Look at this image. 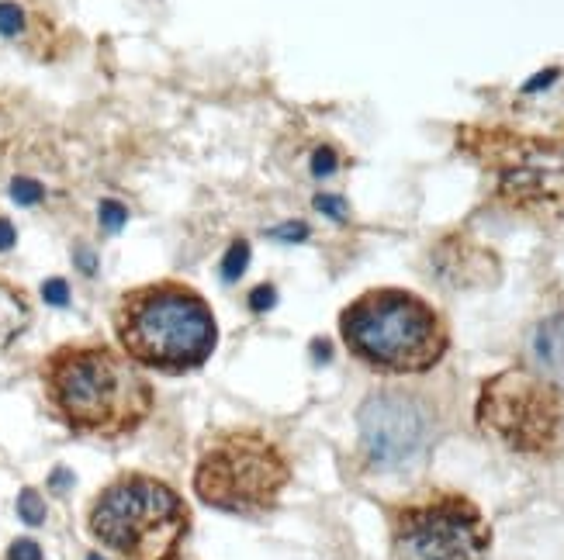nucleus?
<instances>
[{
  "mask_svg": "<svg viewBox=\"0 0 564 560\" xmlns=\"http://www.w3.org/2000/svg\"><path fill=\"white\" fill-rule=\"evenodd\" d=\"M49 412L77 436L122 440L146 426L156 391L139 363L97 339L59 343L39 363Z\"/></svg>",
  "mask_w": 564,
  "mask_h": 560,
  "instance_id": "nucleus-1",
  "label": "nucleus"
},
{
  "mask_svg": "<svg viewBox=\"0 0 564 560\" xmlns=\"http://www.w3.org/2000/svg\"><path fill=\"white\" fill-rule=\"evenodd\" d=\"M122 353L160 374H191L205 367L218 343V322L205 294L174 277L125 287L111 312Z\"/></svg>",
  "mask_w": 564,
  "mask_h": 560,
  "instance_id": "nucleus-2",
  "label": "nucleus"
},
{
  "mask_svg": "<svg viewBox=\"0 0 564 560\" xmlns=\"http://www.w3.org/2000/svg\"><path fill=\"white\" fill-rule=\"evenodd\" d=\"M347 350L381 374H423L450 346L440 312L402 287H374L353 298L340 315Z\"/></svg>",
  "mask_w": 564,
  "mask_h": 560,
  "instance_id": "nucleus-3",
  "label": "nucleus"
},
{
  "mask_svg": "<svg viewBox=\"0 0 564 560\" xmlns=\"http://www.w3.org/2000/svg\"><path fill=\"white\" fill-rule=\"evenodd\" d=\"M87 533L122 560H180L191 536V509L167 481L125 471L94 495Z\"/></svg>",
  "mask_w": 564,
  "mask_h": 560,
  "instance_id": "nucleus-4",
  "label": "nucleus"
},
{
  "mask_svg": "<svg viewBox=\"0 0 564 560\" xmlns=\"http://www.w3.org/2000/svg\"><path fill=\"white\" fill-rule=\"evenodd\" d=\"M291 481V460L260 429H218L194 464V495L229 516H260L277 509Z\"/></svg>",
  "mask_w": 564,
  "mask_h": 560,
  "instance_id": "nucleus-5",
  "label": "nucleus"
},
{
  "mask_svg": "<svg viewBox=\"0 0 564 560\" xmlns=\"http://www.w3.org/2000/svg\"><path fill=\"white\" fill-rule=\"evenodd\" d=\"M478 426L516 453H544L558 443L564 401L558 384L533 370L513 367L488 377L478 395Z\"/></svg>",
  "mask_w": 564,
  "mask_h": 560,
  "instance_id": "nucleus-6",
  "label": "nucleus"
},
{
  "mask_svg": "<svg viewBox=\"0 0 564 560\" xmlns=\"http://www.w3.org/2000/svg\"><path fill=\"white\" fill-rule=\"evenodd\" d=\"M395 543L416 560H485L492 529L464 495H433L395 509Z\"/></svg>",
  "mask_w": 564,
  "mask_h": 560,
  "instance_id": "nucleus-7",
  "label": "nucleus"
},
{
  "mask_svg": "<svg viewBox=\"0 0 564 560\" xmlns=\"http://www.w3.org/2000/svg\"><path fill=\"white\" fill-rule=\"evenodd\" d=\"M360 446L378 467H405L430 443V412L405 391H378L360 405Z\"/></svg>",
  "mask_w": 564,
  "mask_h": 560,
  "instance_id": "nucleus-8",
  "label": "nucleus"
},
{
  "mask_svg": "<svg viewBox=\"0 0 564 560\" xmlns=\"http://www.w3.org/2000/svg\"><path fill=\"white\" fill-rule=\"evenodd\" d=\"M495 177L506 201L530 211H564V142L509 139L495 156Z\"/></svg>",
  "mask_w": 564,
  "mask_h": 560,
  "instance_id": "nucleus-9",
  "label": "nucleus"
},
{
  "mask_svg": "<svg viewBox=\"0 0 564 560\" xmlns=\"http://www.w3.org/2000/svg\"><path fill=\"white\" fill-rule=\"evenodd\" d=\"M530 353H533V363H537L540 377H547V381H554V384H564V312L547 315V319L533 329Z\"/></svg>",
  "mask_w": 564,
  "mask_h": 560,
  "instance_id": "nucleus-10",
  "label": "nucleus"
},
{
  "mask_svg": "<svg viewBox=\"0 0 564 560\" xmlns=\"http://www.w3.org/2000/svg\"><path fill=\"white\" fill-rule=\"evenodd\" d=\"M32 325V298L21 284L0 277V350L14 346Z\"/></svg>",
  "mask_w": 564,
  "mask_h": 560,
  "instance_id": "nucleus-11",
  "label": "nucleus"
},
{
  "mask_svg": "<svg viewBox=\"0 0 564 560\" xmlns=\"http://www.w3.org/2000/svg\"><path fill=\"white\" fill-rule=\"evenodd\" d=\"M250 260H253L250 239H232L229 249L222 253V263H218V277H222L225 284H236V280H243V274L250 270Z\"/></svg>",
  "mask_w": 564,
  "mask_h": 560,
  "instance_id": "nucleus-12",
  "label": "nucleus"
},
{
  "mask_svg": "<svg viewBox=\"0 0 564 560\" xmlns=\"http://www.w3.org/2000/svg\"><path fill=\"white\" fill-rule=\"evenodd\" d=\"M7 194H11V201L18 204V208H39V204H45V198H49L42 180L28 177V173H14V177L7 180Z\"/></svg>",
  "mask_w": 564,
  "mask_h": 560,
  "instance_id": "nucleus-13",
  "label": "nucleus"
},
{
  "mask_svg": "<svg viewBox=\"0 0 564 560\" xmlns=\"http://www.w3.org/2000/svg\"><path fill=\"white\" fill-rule=\"evenodd\" d=\"M97 225H101V232H108V236H118V232L129 225V208L118 198H101L97 201Z\"/></svg>",
  "mask_w": 564,
  "mask_h": 560,
  "instance_id": "nucleus-14",
  "label": "nucleus"
},
{
  "mask_svg": "<svg viewBox=\"0 0 564 560\" xmlns=\"http://www.w3.org/2000/svg\"><path fill=\"white\" fill-rule=\"evenodd\" d=\"M28 28V14L18 0H0V39H21Z\"/></svg>",
  "mask_w": 564,
  "mask_h": 560,
  "instance_id": "nucleus-15",
  "label": "nucleus"
},
{
  "mask_svg": "<svg viewBox=\"0 0 564 560\" xmlns=\"http://www.w3.org/2000/svg\"><path fill=\"white\" fill-rule=\"evenodd\" d=\"M18 516H21L25 526H42L45 516H49L42 491H35V488H21L18 491Z\"/></svg>",
  "mask_w": 564,
  "mask_h": 560,
  "instance_id": "nucleus-16",
  "label": "nucleus"
},
{
  "mask_svg": "<svg viewBox=\"0 0 564 560\" xmlns=\"http://www.w3.org/2000/svg\"><path fill=\"white\" fill-rule=\"evenodd\" d=\"M336 170H340V153H336L329 142L315 146L312 156H308V173H312L315 180H326V177H333Z\"/></svg>",
  "mask_w": 564,
  "mask_h": 560,
  "instance_id": "nucleus-17",
  "label": "nucleus"
},
{
  "mask_svg": "<svg viewBox=\"0 0 564 560\" xmlns=\"http://www.w3.org/2000/svg\"><path fill=\"white\" fill-rule=\"evenodd\" d=\"M42 301L49 308H66L73 301V291H70V280L66 277H45L42 287H39Z\"/></svg>",
  "mask_w": 564,
  "mask_h": 560,
  "instance_id": "nucleus-18",
  "label": "nucleus"
},
{
  "mask_svg": "<svg viewBox=\"0 0 564 560\" xmlns=\"http://www.w3.org/2000/svg\"><path fill=\"white\" fill-rule=\"evenodd\" d=\"M308 236H312V229H308V222H302V218H295V222H281V225H274V229H267V239L284 242V246L305 242Z\"/></svg>",
  "mask_w": 564,
  "mask_h": 560,
  "instance_id": "nucleus-19",
  "label": "nucleus"
},
{
  "mask_svg": "<svg viewBox=\"0 0 564 560\" xmlns=\"http://www.w3.org/2000/svg\"><path fill=\"white\" fill-rule=\"evenodd\" d=\"M312 208L319 211V215L333 218V222H347V218H350V208H347V201H343L340 194H315Z\"/></svg>",
  "mask_w": 564,
  "mask_h": 560,
  "instance_id": "nucleus-20",
  "label": "nucleus"
},
{
  "mask_svg": "<svg viewBox=\"0 0 564 560\" xmlns=\"http://www.w3.org/2000/svg\"><path fill=\"white\" fill-rule=\"evenodd\" d=\"M246 305H250L257 315L270 312V308L277 305V287H274V284H257L250 294H246Z\"/></svg>",
  "mask_w": 564,
  "mask_h": 560,
  "instance_id": "nucleus-21",
  "label": "nucleus"
},
{
  "mask_svg": "<svg viewBox=\"0 0 564 560\" xmlns=\"http://www.w3.org/2000/svg\"><path fill=\"white\" fill-rule=\"evenodd\" d=\"M73 267H77L84 277H97V270H101V260H97V253L87 246V242H77V246H73Z\"/></svg>",
  "mask_w": 564,
  "mask_h": 560,
  "instance_id": "nucleus-22",
  "label": "nucleus"
},
{
  "mask_svg": "<svg viewBox=\"0 0 564 560\" xmlns=\"http://www.w3.org/2000/svg\"><path fill=\"white\" fill-rule=\"evenodd\" d=\"M4 557H7V560H45V557H42V547L32 540V536H18V540H14L11 547H7Z\"/></svg>",
  "mask_w": 564,
  "mask_h": 560,
  "instance_id": "nucleus-23",
  "label": "nucleus"
},
{
  "mask_svg": "<svg viewBox=\"0 0 564 560\" xmlns=\"http://www.w3.org/2000/svg\"><path fill=\"white\" fill-rule=\"evenodd\" d=\"M558 77H561V70H554V66H551V70H544V73H537V77L526 80L523 83V94H540V90H547Z\"/></svg>",
  "mask_w": 564,
  "mask_h": 560,
  "instance_id": "nucleus-24",
  "label": "nucleus"
},
{
  "mask_svg": "<svg viewBox=\"0 0 564 560\" xmlns=\"http://www.w3.org/2000/svg\"><path fill=\"white\" fill-rule=\"evenodd\" d=\"M14 246H18V229H14L11 218L0 215V253H11Z\"/></svg>",
  "mask_w": 564,
  "mask_h": 560,
  "instance_id": "nucleus-25",
  "label": "nucleus"
},
{
  "mask_svg": "<svg viewBox=\"0 0 564 560\" xmlns=\"http://www.w3.org/2000/svg\"><path fill=\"white\" fill-rule=\"evenodd\" d=\"M66 484H73V474L66 471V467H56V471H52V488H56V491H63Z\"/></svg>",
  "mask_w": 564,
  "mask_h": 560,
  "instance_id": "nucleus-26",
  "label": "nucleus"
},
{
  "mask_svg": "<svg viewBox=\"0 0 564 560\" xmlns=\"http://www.w3.org/2000/svg\"><path fill=\"white\" fill-rule=\"evenodd\" d=\"M87 560H108V557H101V554H87Z\"/></svg>",
  "mask_w": 564,
  "mask_h": 560,
  "instance_id": "nucleus-27",
  "label": "nucleus"
}]
</instances>
